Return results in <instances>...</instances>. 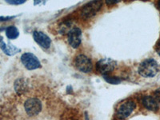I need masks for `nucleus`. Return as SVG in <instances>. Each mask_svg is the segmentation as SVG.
Listing matches in <instances>:
<instances>
[{"label": "nucleus", "instance_id": "f257e3e1", "mask_svg": "<svg viewBox=\"0 0 160 120\" xmlns=\"http://www.w3.org/2000/svg\"><path fill=\"white\" fill-rule=\"evenodd\" d=\"M158 71V62L153 58H148L141 62L138 67V73L145 78L154 77Z\"/></svg>", "mask_w": 160, "mask_h": 120}, {"label": "nucleus", "instance_id": "f03ea898", "mask_svg": "<svg viewBox=\"0 0 160 120\" xmlns=\"http://www.w3.org/2000/svg\"><path fill=\"white\" fill-rule=\"evenodd\" d=\"M102 2L100 1H93L86 4L81 10V15L83 18H90L95 16L102 8Z\"/></svg>", "mask_w": 160, "mask_h": 120}, {"label": "nucleus", "instance_id": "7ed1b4c3", "mask_svg": "<svg viewBox=\"0 0 160 120\" xmlns=\"http://www.w3.org/2000/svg\"><path fill=\"white\" fill-rule=\"evenodd\" d=\"M116 62L111 58H102L96 64L97 71L103 75H108L115 70Z\"/></svg>", "mask_w": 160, "mask_h": 120}, {"label": "nucleus", "instance_id": "20e7f679", "mask_svg": "<svg viewBox=\"0 0 160 120\" xmlns=\"http://www.w3.org/2000/svg\"><path fill=\"white\" fill-rule=\"evenodd\" d=\"M24 108L28 115L35 116L42 110V103L38 98H29L25 102Z\"/></svg>", "mask_w": 160, "mask_h": 120}, {"label": "nucleus", "instance_id": "39448f33", "mask_svg": "<svg viewBox=\"0 0 160 120\" xmlns=\"http://www.w3.org/2000/svg\"><path fill=\"white\" fill-rule=\"evenodd\" d=\"M21 61L28 70H35L41 67L39 60L31 53H24L21 56Z\"/></svg>", "mask_w": 160, "mask_h": 120}, {"label": "nucleus", "instance_id": "423d86ee", "mask_svg": "<svg viewBox=\"0 0 160 120\" xmlns=\"http://www.w3.org/2000/svg\"><path fill=\"white\" fill-rule=\"evenodd\" d=\"M75 65L77 69L84 73H88L92 70L91 60L84 55H79L75 58Z\"/></svg>", "mask_w": 160, "mask_h": 120}, {"label": "nucleus", "instance_id": "0eeeda50", "mask_svg": "<svg viewBox=\"0 0 160 120\" xmlns=\"http://www.w3.org/2000/svg\"><path fill=\"white\" fill-rule=\"evenodd\" d=\"M135 107L136 105L133 101L125 102L124 103L121 104V106L118 108V111H117V116L120 119H124V118H128L134 111Z\"/></svg>", "mask_w": 160, "mask_h": 120}, {"label": "nucleus", "instance_id": "6e6552de", "mask_svg": "<svg viewBox=\"0 0 160 120\" xmlns=\"http://www.w3.org/2000/svg\"><path fill=\"white\" fill-rule=\"evenodd\" d=\"M68 42L73 48H78L82 41V32L78 28H72L68 32Z\"/></svg>", "mask_w": 160, "mask_h": 120}, {"label": "nucleus", "instance_id": "1a4fd4ad", "mask_svg": "<svg viewBox=\"0 0 160 120\" xmlns=\"http://www.w3.org/2000/svg\"><path fill=\"white\" fill-rule=\"evenodd\" d=\"M33 37L35 42L42 48L48 49L51 43V40L48 35L41 32V31H34L33 32Z\"/></svg>", "mask_w": 160, "mask_h": 120}, {"label": "nucleus", "instance_id": "9d476101", "mask_svg": "<svg viewBox=\"0 0 160 120\" xmlns=\"http://www.w3.org/2000/svg\"><path fill=\"white\" fill-rule=\"evenodd\" d=\"M0 48L2 49V51L5 53L6 55H10V56L15 55L21 51L19 48H16L15 46L12 45V44L6 43L2 36H0Z\"/></svg>", "mask_w": 160, "mask_h": 120}, {"label": "nucleus", "instance_id": "9b49d317", "mask_svg": "<svg viewBox=\"0 0 160 120\" xmlns=\"http://www.w3.org/2000/svg\"><path fill=\"white\" fill-rule=\"evenodd\" d=\"M142 104L149 111H156L158 109V102L154 97L145 96L142 98Z\"/></svg>", "mask_w": 160, "mask_h": 120}, {"label": "nucleus", "instance_id": "f8f14e48", "mask_svg": "<svg viewBox=\"0 0 160 120\" xmlns=\"http://www.w3.org/2000/svg\"><path fill=\"white\" fill-rule=\"evenodd\" d=\"M15 89L18 95H22L27 91V83L23 79L19 78V79L16 80V82H15Z\"/></svg>", "mask_w": 160, "mask_h": 120}, {"label": "nucleus", "instance_id": "ddd939ff", "mask_svg": "<svg viewBox=\"0 0 160 120\" xmlns=\"http://www.w3.org/2000/svg\"><path fill=\"white\" fill-rule=\"evenodd\" d=\"M6 35L9 39H15L19 35V32L15 26H10L6 29Z\"/></svg>", "mask_w": 160, "mask_h": 120}, {"label": "nucleus", "instance_id": "4468645a", "mask_svg": "<svg viewBox=\"0 0 160 120\" xmlns=\"http://www.w3.org/2000/svg\"><path fill=\"white\" fill-rule=\"evenodd\" d=\"M104 79L111 84H118L121 82V79H120L119 78H117V77L114 76H110L109 75H104Z\"/></svg>", "mask_w": 160, "mask_h": 120}, {"label": "nucleus", "instance_id": "2eb2a0df", "mask_svg": "<svg viewBox=\"0 0 160 120\" xmlns=\"http://www.w3.org/2000/svg\"><path fill=\"white\" fill-rule=\"evenodd\" d=\"M7 2L10 4H13V5H19V4H22L25 2V1H19V0H15V1H12V0H8L7 1Z\"/></svg>", "mask_w": 160, "mask_h": 120}, {"label": "nucleus", "instance_id": "dca6fc26", "mask_svg": "<svg viewBox=\"0 0 160 120\" xmlns=\"http://www.w3.org/2000/svg\"><path fill=\"white\" fill-rule=\"evenodd\" d=\"M154 98L158 101V102H160V88L157 89L154 93Z\"/></svg>", "mask_w": 160, "mask_h": 120}, {"label": "nucleus", "instance_id": "f3484780", "mask_svg": "<svg viewBox=\"0 0 160 120\" xmlns=\"http://www.w3.org/2000/svg\"><path fill=\"white\" fill-rule=\"evenodd\" d=\"M14 17H0V22H2V21H8L10 19H12Z\"/></svg>", "mask_w": 160, "mask_h": 120}, {"label": "nucleus", "instance_id": "a211bd4d", "mask_svg": "<svg viewBox=\"0 0 160 120\" xmlns=\"http://www.w3.org/2000/svg\"><path fill=\"white\" fill-rule=\"evenodd\" d=\"M156 51H157V53H158V55H160V39H159V41L158 42V43H157V45H156Z\"/></svg>", "mask_w": 160, "mask_h": 120}, {"label": "nucleus", "instance_id": "6ab92c4d", "mask_svg": "<svg viewBox=\"0 0 160 120\" xmlns=\"http://www.w3.org/2000/svg\"><path fill=\"white\" fill-rule=\"evenodd\" d=\"M106 2H107V4H108V5H111V4H115L118 2V1H106Z\"/></svg>", "mask_w": 160, "mask_h": 120}, {"label": "nucleus", "instance_id": "aec40b11", "mask_svg": "<svg viewBox=\"0 0 160 120\" xmlns=\"http://www.w3.org/2000/svg\"><path fill=\"white\" fill-rule=\"evenodd\" d=\"M158 9H159V11H160V2H158Z\"/></svg>", "mask_w": 160, "mask_h": 120}]
</instances>
